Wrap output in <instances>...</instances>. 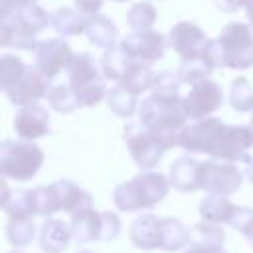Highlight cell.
Returning <instances> with one entry per match:
<instances>
[{"mask_svg": "<svg viewBox=\"0 0 253 253\" xmlns=\"http://www.w3.org/2000/svg\"><path fill=\"white\" fill-rule=\"evenodd\" d=\"M188 154H208L215 160L247 162V150L253 146V126L225 125L221 119L208 117L184 126L178 134V144Z\"/></svg>", "mask_w": 253, "mask_h": 253, "instance_id": "obj_1", "label": "cell"}, {"mask_svg": "<svg viewBox=\"0 0 253 253\" xmlns=\"http://www.w3.org/2000/svg\"><path fill=\"white\" fill-rule=\"evenodd\" d=\"M188 119L186 103L180 95L152 93L138 107V121L148 130L158 134L168 148L178 144V134L186 126Z\"/></svg>", "mask_w": 253, "mask_h": 253, "instance_id": "obj_2", "label": "cell"}, {"mask_svg": "<svg viewBox=\"0 0 253 253\" xmlns=\"http://www.w3.org/2000/svg\"><path fill=\"white\" fill-rule=\"evenodd\" d=\"M168 190H170V180L164 174L146 170L134 176L132 180L119 184L113 192V200L121 211H140V210H150L158 202H162Z\"/></svg>", "mask_w": 253, "mask_h": 253, "instance_id": "obj_3", "label": "cell"}, {"mask_svg": "<svg viewBox=\"0 0 253 253\" xmlns=\"http://www.w3.org/2000/svg\"><path fill=\"white\" fill-rule=\"evenodd\" d=\"M34 200L38 215H51L59 210L73 215L75 211L91 208L93 204L91 194L73 184L71 180H57L49 186L34 188Z\"/></svg>", "mask_w": 253, "mask_h": 253, "instance_id": "obj_4", "label": "cell"}, {"mask_svg": "<svg viewBox=\"0 0 253 253\" xmlns=\"http://www.w3.org/2000/svg\"><path fill=\"white\" fill-rule=\"evenodd\" d=\"M67 77H69V89L79 101L81 107H93L107 97V85L105 79L91 57V53H75L73 61L67 67Z\"/></svg>", "mask_w": 253, "mask_h": 253, "instance_id": "obj_5", "label": "cell"}, {"mask_svg": "<svg viewBox=\"0 0 253 253\" xmlns=\"http://www.w3.org/2000/svg\"><path fill=\"white\" fill-rule=\"evenodd\" d=\"M43 164V150L32 140H4L0 144V172L16 182L32 180Z\"/></svg>", "mask_w": 253, "mask_h": 253, "instance_id": "obj_6", "label": "cell"}, {"mask_svg": "<svg viewBox=\"0 0 253 253\" xmlns=\"http://www.w3.org/2000/svg\"><path fill=\"white\" fill-rule=\"evenodd\" d=\"M253 30L241 22H229L217 42L221 47V67L249 69L253 65Z\"/></svg>", "mask_w": 253, "mask_h": 253, "instance_id": "obj_7", "label": "cell"}, {"mask_svg": "<svg viewBox=\"0 0 253 253\" xmlns=\"http://www.w3.org/2000/svg\"><path fill=\"white\" fill-rule=\"evenodd\" d=\"M123 136H125L126 148H128L134 164L140 170H152L154 166H158L164 152L168 150L164 140L158 134H154L152 130H148L140 121L128 123L125 126Z\"/></svg>", "mask_w": 253, "mask_h": 253, "instance_id": "obj_8", "label": "cell"}, {"mask_svg": "<svg viewBox=\"0 0 253 253\" xmlns=\"http://www.w3.org/2000/svg\"><path fill=\"white\" fill-rule=\"evenodd\" d=\"M241 182H243V174L233 162L213 158L200 164L198 184H200V190H206L208 194L229 196L239 190Z\"/></svg>", "mask_w": 253, "mask_h": 253, "instance_id": "obj_9", "label": "cell"}, {"mask_svg": "<svg viewBox=\"0 0 253 253\" xmlns=\"http://www.w3.org/2000/svg\"><path fill=\"white\" fill-rule=\"evenodd\" d=\"M49 89H51V77H47L38 65L36 67L28 65L24 75L4 93L12 105L30 107V105H36L42 97H47Z\"/></svg>", "mask_w": 253, "mask_h": 253, "instance_id": "obj_10", "label": "cell"}, {"mask_svg": "<svg viewBox=\"0 0 253 253\" xmlns=\"http://www.w3.org/2000/svg\"><path fill=\"white\" fill-rule=\"evenodd\" d=\"M208 42L210 38L204 34V30L188 20L174 24L168 34V45L182 57V61L204 59Z\"/></svg>", "mask_w": 253, "mask_h": 253, "instance_id": "obj_11", "label": "cell"}, {"mask_svg": "<svg viewBox=\"0 0 253 253\" xmlns=\"http://www.w3.org/2000/svg\"><path fill=\"white\" fill-rule=\"evenodd\" d=\"M184 103H186V113L190 119L194 121L208 119L213 111H217L223 105V89L215 81L204 79L192 85L190 93L184 97Z\"/></svg>", "mask_w": 253, "mask_h": 253, "instance_id": "obj_12", "label": "cell"}, {"mask_svg": "<svg viewBox=\"0 0 253 253\" xmlns=\"http://www.w3.org/2000/svg\"><path fill=\"white\" fill-rule=\"evenodd\" d=\"M126 55L134 61H142V63H152L158 61L164 55L166 49V38L160 32H152V30H144V32H132L126 38L121 40L119 43Z\"/></svg>", "mask_w": 253, "mask_h": 253, "instance_id": "obj_13", "label": "cell"}, {"mask_svg": "<svg viewBox=\"0 0 253 253\" xmlns=\"http://www.w3.org/2000/svg\"><path fill=\"white\" fill-rule=\"evenodd\" d=\"M34 53H36V65L47 77H55L57 73L67 69L69 63L75 57V53L71 51L69 43L65 40H61V38H51V40L40 42Z\"/></svg>", "mask_w": 253, "mask_h": 253, "instance_id": "obj_14", "label": "cell"}, {"mask_svg": "<svg viewBox=\"0 0 253 253\" xmlns=\"http://www.w3.org/2000/svg\"><path fill=\"white\" fill-rule=\"evenodd\" d=\"M14 130L22 140H36L49 132V111L43 105L20 107L14 117Z\"/></svg>", "mask_w": 253, "mask_h": 253, "instance_id": "obj_15", "label": "cell"}, {"mask_svg": "<svg viewBox=\"0 0 253 253\" xmlns=\"http://www.w3.org/2000/svg\"><path fill=\"white\" fill-rule=\"evenodd\" d=\"M0 22L12 26L16 30H22L30 36H38L47 24H51V14H47L38 4H30V6L14 10L6 16H0Z\"/></svg>", "mask_w": 253, "mask_h": 253, "instance_id": "obj_16", "label": "cell"}, {"mask_svg": "<svg viewBox=\"0 0 253 253\" xmlns=\"http://www.w3.org/2000/svg\"><path fill=\"white\" fill-rule=\"evenodd\" d=\"M130 241L134 247L144 249V251H152V249H160V241H162V217H156L152 213L140 215L130 223Z\"/></svg>", "mask_w": 253, "mask_h": 253, "instance_id": "obj_17", "label": "cell"}, {"mask_svg": "<svg viewBox=\"0 0 253 253\" xmlns=\"http://www.w3.org/2000/svg\"><path fill=\"white\" fill-rule=\"evenodd\" d=\"M69 225L73 231V239L77 243L101 241V237H103V211H97L93 208L79 210L71 215Z\"/></svg>", "mask_w": 253, "mask_h": 253, "instance_id": "obj_18", "label": "cell"}, {"mask_svg": "<svg viewBox=\"0 0 253 253\" xmlns=\"http://www.w3.org/2000/svg\"><path fill=\"white\" fill-rule=\"evenodd\" d=\"M200 164L196 158L184 154L180 156L178 160L172 162L170 166V186L178 192H196L200 190V184H198V174H200Z\"/></svg>", "mask_w": 253, "mask_h": 253, "instance_id": "obj_19", "label": "cell"}, {"mask_svg": "<svg viewBox=\"0 0 253 253\" xmlns=\"http://www.w3.org/2000/svg\"><path fill=\"white\" fill-rule=\"evenodd\" d=\"M73 239L71 225L61 219H47L40 231V247L43 253H61L67 249L69 241Z\"/></svg>", "mask_w": 253, "mask_h": 253, "instance_id": "obj_20", "label": "cell"}, {"mask_svg": "<svg viewBox=\"0 0 253 253\" xmlns=\"http://www.w3.org/2000/svg\"><path fill=\"white\" fill-rule=\"evenodd\" d=\"M85 36H87L89 43H93L95 47L111 49V47L117 45L119 28H117L115 22H111L107 16H103V14H93V16H89Z\"/></svg>", "mask_w": 253, "mask_h": 253, "instance_id": "obj_21", "label": "cell"}, {"mask_svg": "<svg viewBox=\"0 0 253 253\" xmlns=\"http://www.w3.org/2000/svg\"><path fill=\"white\" fill-rule=\"evenodd\" d=\"M2 210L8 213V217H32L38 215L36 211V200L34 190H16L10 192L6 182H2Z\"/></svg>", "mask_w": 253, "mask_h": 253, "instance_id": "obj_22", "label": "cell"}, {"mask_svg": "<svg viewBox=\"0 0 253 253\" xmlns=\"http://www.w3.org/2000/svg\"><path fill=\"white\" fill-rule=\"evenodd\" d=\"M237 211V206L227 200V196H217V194H208L200 202V215L204 221L210 223H231L233 215Z\"/></svg>", "mask_w": 253, "mask_h": 253, "instance_id": "obj_23", "label": "cell"}, {"mask_svg": "<svg viewBox=\"0 0 253 253\" xmlns=\"http://www.w3.org/2000/svg\"><path fill=\"white\" fill-rule=\"evenodd\" d=\"M89 18L83 16V12L73 10V8H57L51 14V26L59 36H79L85 34Z\"/></svg>", "mask_w": 253, "mask_h": 253, "instance_id": "obj_24", "label": "cell"}, {"mask_svg": "<svg viewBox=\"0 0 253 253\" xmlns=\"http://www.w3.org/2000/svg\"><path fill=\"white\" fill-rule=\"evenodd\" d=\"M190 243V229L178 217H162V241L160 249L174 253Z\"/></svg>", "mask_w": 253, "mask_h": 253, "instance_id": "obj_25", "label": "cell"}, {"mask_svg": "<svg viewBox=\"0 0 253 253\" xmlns=\"http://www.w3.org/2000/svg\"><path fill=\"white\" fill-rule=\"evenodd\" d=\"M132 63H134V59H130L121 45H115L111 49H105V53L101 57L103 75L107 79H113V81H119V83L126 75V71L130 69Z\"/></svg>", "mask_w": 253, "mask_h": 253, "instance_id": "obj_26", "label": "cell"}, {"mask_svg": "<svg viewBox=\"0 0 253 253\" xmlns=\"http://www.w3.org/2000/svg\"><path fill=\"white\" fill-rule=\"evenodd\" d=\"M107 105L109 109L121 117V119H128L134 115V111L138 109V101H136V95L132 91H128L125 85H115L109 89L107 93Z\"/></svg>", "mask_w": 253, "mask_h": 253, "instance_id": "obj_27", "label": "cell"}, {"mask_svg": "<svg viewBox=\"0 0 253 253\" xmlns=\"http://www.w3.org/2000/svg\"><path fill=\"white\" fill-rule=\"evenodd\" d=\"M152 83H154V73H152L150 65L142 63V61H134L130 65V69L126 71V75L121 79V85H125L134 95H140V93L152 89Z\"/></svg>", "mask_w": 253, "mask_h": 253, "instance_id": "obj_28", "label": "cell"}, {"mask_svg": "<svg viewBox=\"0 0 253 253\" xmlns=\"http://www.w3.org/2000/svg\"><path fill=\"white\" fill-rule=\"evenodd\" d=\"M6 237L16 247H28L36 237V223L32 217H10Z\"/></svg>", "mask_w": 253, "mask_h": 253, "instance_id": "obj_29", "label": "cell"}, {"mask_svg": "<svg viewBox=\"0 0 253 253\" xmlns=\"http://www.w3.org/2000/svg\"><path fill=\"white\" fill-rule=\"evenodd\" d=\"M156 22V8L150 2H134L126 12V24L134 32L150 30Z\"/></svg>", "mask_w": 253, "mask_h": 253, "instance_id": "obj_30", "label": "cell"}, {"mask_svg": "<svg viewBox=\"0 0 253 253\" xmlns=\"http://www.w3.org/2000/svg\"><path fill=\"white\" fill-rule=\"evenodd\" d=\"M225 231L217 223L200 221L190 229V243L196 245H223Z\"/></svg>", "mask_w": 253, "mask_h": 253, "instance_id": "obj_31", "label": "cell"}, {"mask_svg": "<svg viewBox=\"0 0 253 253\" xmlns=\"http://www.w3.org/2000/svg\"><path fill=\"white\" fill-rule=\"evenodd\" d=\"M229 105L239 113L253 111V87L249 85V81L245 77H237V79L231 81V85H229Z\"/></svg>", "mask_w": 253, "mask_h": 253, "instance_id": "obj_32", "label": "cell"}, {"mask_svg": "<svg viewBox=\"0 0 253 253\" xmlns=\"http://www.w3.org/2000/svg\"><path fill=\"white\" fill-rule=\"evenodd\" d=\"M26 63L14 55V53H4L0 57V89L6 91L8 87H12L26 71Z\"/></svg>", "mask_w": 253, "mask_h": 253, "instance_id": "obj_33", "label": "cell"}, {"mask_svg": "<svg viewBox=\"0 0 253 253\" xmlns=\"http://www.w3.org/2000/svg\"><path fill=\"white\" fill-rule=\"evenodd\" d=\"M40 42H36V36L24 34L12 26L0 24V45L4 47H16V49H26V51H36Z\"/></svg>", "mask_w": 253, "mask_h": 253, "instance_id": "obj_34", "label": "cell"}, {"mask_svg": "<svg viewBox=\"0 0 253 253\" xmlns=\"http://www.w3.org/2000/svg\"><path fill=\"white\" fill-rule=\"evenodd\" d=\"M215 67H211L208 61L204 59H192V61H182V65L178 67V77L182 83H188V85H196L204 79H210L211 71Z\"/></svg>", "mask_w": 253, "mask_h": 253, "instance_id": "obj_35", "label": "cell"}, {"mask_svg": "<svg viewBox=\"0 0 253 253\" xmlns=\"http://www.w3.org/2000/svg\"><path fill=\"white\" fill-rule=\"evenodd\" d=\"M47 103L57 113H71L77 107H81L79 101L75 99V95L71 93L69 85H55V87H51L49 93H47Z\"/></svg>", "mask_w": 253, "mask_h": 253, "instance_id": "obj_36", "label": "cell"}, {"mask_svg": "<svg viewBox=\"0 0 253 253\" xmlns=\"http://www.w3.org/2000/svg\"><path fill=\"white\" fill-rule=\"evenodd\" d=\"M182 81L178 77V73L172 71H158L154 73V83H152V91L160 93V95H178Z\"/></svg>", "mask_w": 253, "mask_h": 253, "instance_id": "obj_37", "label": "cell"}, {"mask_svg": "<svg viewBox=\"0 0 253 253\" xmlns=\"http://www.w3.org/2000/svg\"><path fill=\"white\" fill-rule=\"evenodd\" d=\"M229 225L235 231L243 233V237L247 239V243L253 247V210L237 206V211H235V215H233V219H231Z\"/></svg>", "mask_w": 253, "mask_h": 253, "instance_id": "obj_38", "label": "cell"}, {"mask_svg": "<svg viewBox=\"0 0 253 253\" xmlns=\"http://www.w3.org/2000/svg\"><path fill=\"white\" fill-rule=\"evenodd\" d=\"M121 233V219L113 211H103V237L101 241H113Z\"/></svg>", "mask_w": 253, "mask_h": 253, "instance_id": "obj_39", "label": "cell"}, {"mask_svg": "<svg viewBox=\"0 0 253 253\" xmlns=\"http://www.w3.org/2000/svg\"><path fill=\"white\" fill-rule=\"evenodd\" d=\"M30 4H36V0H0V16H6L14 10H20Z\"/></svg>", "mask_w": 253, "mask_h": 253, "instance_id": "obj_40", "label": "cell"}, {"mask_svg": "<svg viewBox=\"0 0 253 253\" xmlns=\"http://www.w3.org/2000/svg\"><path fill=\"white\" fill-rule=\"evenodd\" d=\"M73 2H75V6H77L79 12L89 14V16L99 14V10L103 6V0H73Z\"/></svg>", "mask_w": 253, "mask_h": 253, "instance_id": "obj_41", "label": "cell"}, {"mask_svg": "<svg viewBox=\"0 0 253 253\" xmlns=\"http://www.w3.org/2000/svg\"><path fill=\"white\" fill-rule=\"evenodd\" d=\"M186 253H227L223 249V245H196V243H188Z\"/></svg>", "mask_w": 253, "mask_h": 253, "instance_id": "obj_42", "label": "cell"}, {"mask_svg": "<svg viewBox=\"0 0 253 253\" xmlns=\"http://www.w3.org/2000/svg\"><path fill=\"white\" fill-rule=\"evenodd\" d=\"M213 4H215V8H219L221 12H237L243 4H245V0H213Z\"/></svg>", "mask_w": 253, "mask_h": 253, "instance_id": "obj_43", "label": "cell"}, {"mask_svg": "<svg viewBox=\"0 0 253 253\" xmlns=\"http://www.w3.org/2000/svg\"><path fill=\"white\" fill-rule=\"evenodd\" d=\"M243 8H245V12H247V20H249V28L253 30V0H245V4H243Z\"/></svg>", "mask_w": 253, "mask_h": 253, "instance_id": "obj_44", "label": "cell"}, {"mask_svg": "<svg viewBox=\"0 0 253 253\" xmlns=\"http://www.w3.org/2000/svg\"><path fill=\"white\" fill-rule=\"evenodd\" d=\"M245 176H247V180L253 184V158H249V160L245 162Z\"/></svg>", "mask_w": 253, "mask_h": 253, "instance_id": "obj_45", "label": "cell"}, {"mask_svg": "<svg viewBox=\"0 0 253 253\" xmlns=\"http://www.w3.org/2000/svg\"><path fill=\"white\" fill-rule=\"evenodd\" d=\"M77 253H93V251H89V249H81V251H77Z\"/></svg>", "mask_w": 253, "mask_h": 253, "instance_id": "obj_46", "label": "cell"}, {"mask_svg": "<svg viewBox=\"0 0 253 253\" xmlns=\"http://www.w3.org/2000/svg\"><path fill=\"white\" fill-rule=\"evenodd\" d=\"M249 125H251V126H253V115H251V121H249Z\"/></svg>", "mask_w": 253, "mask_h": 253, "instance_id": "obj_47", "label": "cell"}, {"mask_svg": "<svg viewBox=\"0 0 253 253\" xmlns=\"http://www.w3.org/2000/svg\"><path fill=\"white\" fill-rule=\"evenodd\" d=\"M113 2H126V0H113Z\"/></svg>", "mask_w": 253, "mask_h": 253, "instance_id": "obj_48", "label": "cell"}, {"mask_svg": "<svg viewBox=\"0 0 253 253\" xmlns=\"http://www.w3.org/2000/svg\"><path fill=\"white\" fill-rule=\"evenodd\" d=\"M12 253H18V251H12Z\"/></svg>", "mask_w": 253, "mask_h": 253, "instance_id": "obj_49", "label": "cell"}]
</instances>
